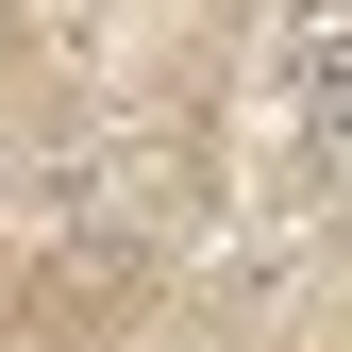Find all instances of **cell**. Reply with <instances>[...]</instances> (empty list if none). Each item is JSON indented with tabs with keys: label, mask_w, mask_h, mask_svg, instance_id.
<instances>
[{
	"label": "cell",
	"mask_w": 352,
	"mask_h": 352,
	"mask_svg": "<svg viewBox=\"0 0 352 352\" xmlns=\"http://www.w3.org/2000/svg\"><path fill=\"white\" fill-rule=\"evenodd\" d=\"M269 101H285L319 151L352 135V17H285V34H269Z\"/></svg>",
	"instance_id": "cell-1"
}]
</instances>
